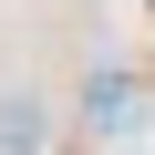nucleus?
Instances as JSON below:
<instances>
[{
  "label": "nucleus",
  "mask_w": 155,
  "mask_h": 155,
  "mask_svg": "<svg viewBox=\"0 0 155 155\" xmlns=\"http://www.w3.org/2000/svg\"><path fill=\"white\" fill-rule=\"evenodd\" d=\"M0 155H52V104L41 93H0Z\"/></svg>",
  "instance_id": "nucleus-1"
},
{
  "label": "nucleus",
  "mask_w": 155,
  "mask_h": 155,
  "mask_svg": "<svg viewBox=\"0 0 155 155\" xmlns=\"http://www.w3.org/2000/svg\"><path fill=\"white\" fill-rule=\"evenodd\" d=\"M83 114H93V124H124V114H134V83H93V104H83Z\"/></svg>",
  "instance_id": "nucleus-2"
}]
</instances>
